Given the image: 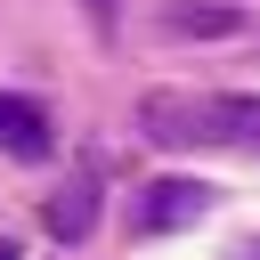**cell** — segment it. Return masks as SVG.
Here are the masks:
<instances>
[{
	"label": "cell",
	"mask_w": 260,
	"mask_h": 260,
	"mask_svg": "<svg viewBox=\"0 0 260 260\" xmlns=\"http://www.w3.org/2000/svg\"><path fill=\"white\" fill-rule=\"evenodd\" d=\"M228 260H260V236H252V244H236V252H228Z\"/></svg>",
	"instance_id": "ba28073f"
},
{
	"label": "cell",
	"mask_w": 260,
	"mask_h": 260,
	"mask_svg": "<svg viewBox=\"0 0 260 260\" xmlns=\"http://www.w3.org/2000/svg\"><path fill=\"white\" fill-rule=\"evenodd\" d=\"M228 130H236V146H260V98H252V89L228 98Z\"/></svg>",
	"instance_id": "8992f818"
},
{
	"label": "cell",
	"mask_w": 260,
	"mask_h": 260,
	"mask_svg": "<svg viewBox=\"0 0 260 260\" xmlns=\"http://www.w3.org/2000/svg\"><path fill=\"white\" fill-rule=\"evenodd\" d=\"M41 228H49L57 244H81V236L98 228V179H89V171H73V179L41 203Z\"/></svg>",
	"instance_id": "277c9868"
},
{
	"label": "cell",
	"mask_w": 260,
	"mask_h": 260,
	"mask_svg": "<svg viewBox=\"0 0 260 260\" xmlns=\"http://www.w3.org/2000/svg\"><path fill=\"white\" fill-rule=\"evenodd\" d=\"M0 154H16V162H49L57 154V122H49L41 98L0 89Z\"/></svg>",
	"instance_id": "3957f363"
},
{
	"label": "cell",
	"mask_w": 260,
	"mask_h": 260,
	"mask_svg": "<svg viewBox=\"0 0 260 260\" xmlns=\"http://www.w3.org/2000/svg\"><path fill=\"white\" fill-rule=\"evenodd\" d=\"M171 41H219V32H244V8H203V0H171L154 16Z\"/></svg>",
	"instance_id": "5b68a950"
},
{
	"label": "cell",
	"mask_w": 260,
	"mask_h": 260,
	"mask_svg": "<svg viewBox=\"0 0 260 260\" xmlns=\"http://www.w3.org/2000/svg\"><path fill=\"white\" fill-rule=\"evenodd\" d=\"M89 16H98V24H114V0H89Z\"/></svg>",
	"instance_id": "52a82bcc"
},
{
	"label": "cell",
	"mask_w": 260,
	"mask_h": 260,
	"mask_svg": "<svg viewBox=\"0 0 260 260\" xmlns=\"http://www.w3.org/2000/svg\"><path fill=\"white\" fill-rule=\"evenodd\" d=\"M211 203H219V187H203V179H154V187H138V203H130V236H171V228H195Z\"/></svg>",
	"instance_id": "7a4b0ae2"
},
{
	"label": "cell",
	"mask_w": 260,
	"mask_h": 260,
	"mask_svg": "<svg viewBox=\"0 0 260 260\" xmlns=\"http://www.w3.org/2000/svg\"><path fill=\"white\" fill-rule=\"evenodd\" d=\"M138 130L154 146H236L228 130V98H195V89H146L138 98Z\"/></svg>",
	"instance_id": "6da1fadb"
},
{
	"label": "cell",
	"mask_w": 260,
	"mask_h": 260,
	"mask_svg": "<svg viewBox=\"0 0 260 260\" xmlns=\"http://www.w3.org/2000/svg\"><path fill=\"white\" fill-rule=\"evenodd\" d=\"M0 260H24V244H8V236H0Z\"/></svg>",
	"instance_id": "9c48e42d"
}]
</instances>
